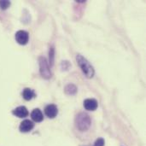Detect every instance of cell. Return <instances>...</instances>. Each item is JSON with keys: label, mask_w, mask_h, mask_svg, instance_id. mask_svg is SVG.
<instances>
[{"label": "cell", "mask_w": 146, "mask_h": 146, "mask_svg": "<svg viewBox=\"0 0 146 146\" xmlns=\"http://www.w3.org/2000/svg\"><path fill=\"white\" fill-rule=\"evenodd\" d=\"M76 60H77V62H78L80 68H81L82 72L84 73V74L87 78H92L94 76L95 71H94L93 67L90 64V62L80 54H77Z\"/></svg>", "instance_id": "1"}, {"label": "cell", "mask_w": 146, "mask_h": 146, "mask_svg": "<svg viewBox=\"0 0 146 146\" xmlns=\"http://www.w3.org/2000/svg\"><path fill=\"white\" fill-rule=\"evenodd\" d=\"M75 124L79 130L86 131L91 126L90 116L86 113H80L75 118Z\"/></svg>", "instance_id": "2"}, {"label": "cell", "mask_w": 146, "mask_h": 146, "mask_svg": "<svg viewBox=\"0 0 146 146\" xmlns=\"http://www.w3.org/2000/svg\"><path fill=\"white\" fill-rule=\"evenodd\" d=\"M38 62H39V72L41 76L44 79H50L51 77V72L49 67V62H47L46 58L44 56H39Z\"/></svg>", "instance_id": "3"}, {"label": "cell", "mask_w": 146, "mask_h": 146, "mask_svg": "<svg viewBox=\"0 0 146 146\" xmlns=\"http://www.w3.org/2000/svg\"><path fill=\"white\" fill-rule=\"evenodd\" d=\"M15 38L19 44L25 45L27 44V42L29 40V34L27 32H26L24 30H20L15 33Z\"/></svg>", "instance_id": "4"}, {"label": "cell", "mask_w": 146, "mask_h": 146, "mask_svg": "<svg viewBox=\"0 0 146 146\" xmlns=\"http://www.w3.org/2000/svg\"><path fill=\"white\" fill-rule=\"evenodd\" d=\"M44 114L48 118L53 119L57 115L58 109L55 104H48L44 109Z\"/></svg>", "instance_id": "5"}, {"label": "cell", "mask_w": 146, "mask_h": 146, "mask_svg": "<svg viewBox=\"0 0 146 146\" xmlns=\"http://www.w3.org/2000/svg\"><path fill=\"white\" fill-rule=\"evenodd\" d=\"M83 105H84V108L86 110H89V111H94L98 109V101L94 98H87L84 101L83 103Z\"/></svg>", "instance_id": "6"}, {"label": "cell", "mask_w": 146, "mask_h": 146, "mask_svg": "<svg viewBox=\"0 0 146 146\" xmlns=\"http://www.w3.org/2000/svg\"><path fill=\"white\" fill-rule=\"evenodd\" d=\"M12 114L18 118H25L28 115V110L25 106H19L12 110Z\"/></svg>", "instance_id": "7"}, {"label": "cell", "mask_w": 146, "mask_h": 146, "mask_svg": "<svg viewBox=\"0 0 146 146\" xmlns=\"http://www.w3.org/2000/svg\"><path fill=\"white\" fill-rule=\"evenodd\" d=\"M34 127V124L32 121L30 120H24L20 127H19V129L21 133H28L30 132L31 130H33V128Z\"/></svg>", "instance_id": "8"}, {"label": "cell", "mask_w": 146, "mask_h": 146, "mask_svg": "<svg viewBox=\"0 0 146 146\" xmlns=\"http://www.w3.org/2000/svg\"><path fill=\"white\" fill-rule=\"evenodd\" d=\"M32 120L35 122H41L44 120V115L39 109H34L31 113Z\"/></svg>", "instance_id": "9"}, {"label": "cell", "mask_w": 146, "mask_h": 146, "mask_svg": "<svg viewBox=\"0 0 146 146\" xmlns=\"http://www.w3.org/2000/svg\"><path fill=\"white\" fill-rule=\"evenodd\" d=\"M22 97L26 101H30L36 97L34 91L31 88H25L22 92Z\"/></svg>", "instance_id": "10"}, {"label": "cell", "mask_w": 146, "mask_h": 146, "mask_svg": "<svg viewBox=\"0 0 146 146\" xmlns=\"http://www.w3.org/2000/svg\"><path fill=\"white\" fill-rule=\"evenodd\" d=\"M55 50H54V47H51L50 49V51H49V56H50V64L52 66L53 63H54V57H55Z\"/></svg>", "instance_id": "11"}, {"label": "cell", "mask_w": 146, "mask_h": 146, "mask_svg": "<svg viewBox=\"0 0 146 146\" xmlns=\"http://www.w3.org/2000/svg\"><path fill=\"white\" fill-rule=\"evenodd\" d=\"M9 5H10L9 1H7V0L0 1V9H6L7 8H9Z\"/></svg>", "instance_id": "12"}, {"label": "cell", "mask_w": 146, "mask_h": 146, "mask_svg": "<svg viewBox=\"0 0 146 146\" xmlns=\"http://www.w3.org/2000/svg\"><path fill=\"white\" fill-rule=\"evenodd\" d=\"M104 144H105L104 139L103 138H98V139L95 141L93 146H104Z\"/></svg>", "instance_id": "13"}]
</instances>
